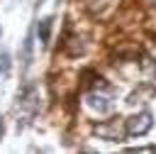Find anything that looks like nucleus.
<instances>
[{"label": "nucleus", "instance_id": "nucleus-5", "mask_svg": "<svg viewBox=\"0 0 156 154\" xmlns=\"http://www.w3.org/2000/svg\"><path fill=\"white\" fill-rule=\"evenodd\" d=\"M29 59H32V34L24 39V66H29Z\"/></svg>", "mask_w": 156, "mask_h": 154}, {"label": "nucleus", "instance_id": "nucleus-6", "mask_svg": "<svg viewBox=\"0 0 156 154\" xmlns=\"http://www.w3.org/2000/svg\"><path fill=\"white\" fill-rule=\"evenodd\" d=\"M7 68H10V54L2 51L0 54V73H7Z\"/></svg>", "mask_w": 156, "mask_h": 154}, {"label": "nucleus", "instance_id": "nucleus-4", "mask_svg": "<svg viewBox=\"0 0 156 154\" xmlns=\"http://www.w3.org/2000/svg\"><path fill=\"white\" fill-rule=\"evenodd\" d=\"M51 17H46V20H41V24H39V39H41V44H46L49 42V32H51Z\"/></svg>", "mask_w": 156, "mask_h": 154}, {"label": "nucleus", "instance_id": "nucleus-7", "mask_svg": "<svg viewBox=\"0 0 156 154\" xmlns=\"http://www.w3.org/2000/svg\"><path fill=\"white\" fill-rule=\"evenodd\" d=\"M154 2H156V0H154Z\"/></svg>", "mask_w": 156, "mask_h": 154}, {"label": "nucleus", "instance_id": "nucleus-3", "mask_svg": "<svg viewBox=\"0 0 156 154\" xmlns=\"http://www.w3.org/2000/svg\"><path fill=\"white\" fill-rule=\"evenodd\" d=\"M151 125H154V120H151V112H149V110H144V112L134 115V117L127 122V132L139 137V134H146V132L151 130Z\"/></svg>", "mask_w": 156, "mask_h": 154}, {"label": "nucleus", "instance_id": "nucleus-1", "mask_svg": "<svg viewBox=\"0 0 156 154\" xmlns=\"http://www.w3.org/2000/svg\"><path fill=\"white\" fill-rule=\"evenodd\" d=\"M85 103H88V108H93L95 112H107V110L112 108V90L100 83L98 88H93V90L85 95Z\"/></svg>", "mask_w": 156, "mask_h": 154}, {"label": "nucleus", "instance_id": "nucleus-2", "mask_svg": "<svg viewBox=\"0 0 156 154\" xmlns=\"http://www.w3.org/2000/svg\"><path fill=\"white\" fill-rule=\"evenodd\" d=\"M95 134L102 139H110V142H119L124 137V127L119 120H110L105 125H95Z\"/></svg>", "mask_w": 156, "mask_h": 154}]
</instances>
